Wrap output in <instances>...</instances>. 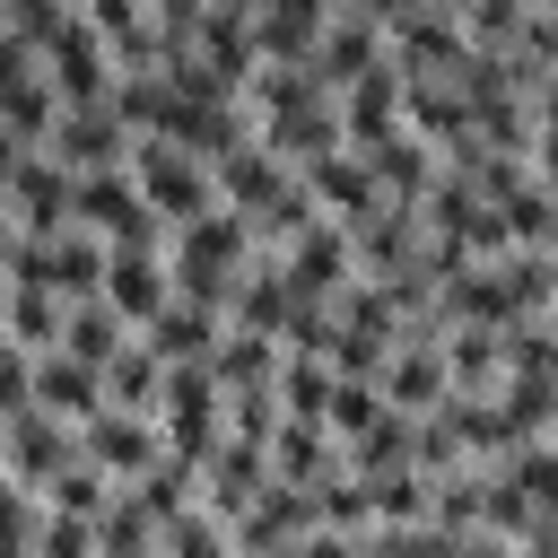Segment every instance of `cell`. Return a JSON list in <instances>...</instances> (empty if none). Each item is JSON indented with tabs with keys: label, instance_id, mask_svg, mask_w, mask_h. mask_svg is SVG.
Returning <instances> with one entry per match:
<instances>
[{
	"label": "cell",
	"instance_id": "1",
	"mask_svg": "<svg viewBox=\"0 0 558 558\" xmlns=\"http://www.w3.org/2000/svg\"><path fill=\"white\" fill-rule=\"evenodd\" d=\"M244 262H253V227H244L235 209H201L192 227H174V235H166V279H174V296H183V305L227 314V296H235Z\"/></svg>",
	"mask_w": 558,
	"mask_h": 558
},
{
	"label": "cell",
	"instance_id": "2",
	"mask_svg": "<svg viewBox=\"0 0 558 558\" xmlns=\"http://www.w3.org/2000/svg\"><path fill=\"white\" fill-rule=\"evenodd\" d=\"M131 183H140V201L166 218V227H192L201 209H218V183H209V166L192 157V148H174V140H131Z\"/></svg>",
	"mask_w": 558,
	"mask_h": 558
},
{
	"label": "cell",
	"instance_id": "3",
	"mask_svg": "<svg viewBox=\"0 0 558 558\" xmlns=\"http://www.w3.org/2000/svg\"><path fill=\"white\" fill-rule=\"evenodd\" d=\"M157 436H166V453H183V462H201V453L227 436V392H218L209 357H201V366H166V392H157Z\"/></svg>",
	"mask_w": 558,
	"mask_h": 558
},
{
	"label": "cell",
	"instance_id": "4",
	"mask_svg": "<svg viewBox=\"0 0 558 558\" xmlns=\"http://www.w3.org/2000/svg\"><path fill=\"white\" fill-rule=\"evenodd\" d=\"M70 227H87V235H105V244H157L166 253V218L140 201V183H131V166H113V174H78V201H70Z\"/></svg>",
	"mask_w": 558,
	"mask_h": 558
},
{
	"label": "cell",
	"instance_id": "5",
	"mask_svg": "<svg viewBox=\"0 0 558 558\" xmlns=\"http://www.w3.org/2000/svg\"><path fill=\"white\" fill-rule=\"evenodd\" d=\"M78 453H87L113 488H131V480H148V471L166 462V436H157V418H140V410H96V418H78Z\"/></svg>",
	"mask_w": 558,
	"mask_h": 558
},
{
	"label": "cell",
	"instance_id": "6",
	"mask_svg": "<svg viewBox=\"0 0 558 558\" xmlns=\"http://www.w3.org/2000/svg\"><path fill=\"white\" fill-rule=\"evenodd\" d=\"M44 78H52L61 113H78V105H105V96H113V44H105L87 17H70V26L44 44Z\"/></svg>",
	"mask_w": 558,
	"mask_h": 558
},
{
	"label": "cell",
	"instance_id": "7",
	"mask_svg": "<svg viewBox=\"0 0 558 558\" xmlns=\"http://www.w3.org/2000/svg\"><path fill=\"white\" fill-rule=\"evenodd\" d=\"M375 392L392 401V410H410V418H427L445 392H453V375H445V340L427 331V323H401V340H392V357H384V375H375Z\"/></svg>",
	"mask_w": 558,
	"mask_h": 558
},
{
	"label": "cell",
	"instance_id": "8",
	"mask_svg": "<svg viewBox=\"0 0 558 558\" xmlns=\"http://www.w3.org/2000/svg\"><path fill=\"white\" fill-rule=\"evenodd\" d=\"M131 122L113 113V105H78V113H61L52 122V140H44V157L52 166H70V174H113V166H131Z\"/></svg>",
	"mask_w": 558,
	"mask_h": 558
},
{
	"label": "cell",
	"instance_id": "9",
	"mask_svg": "<svg viewBox=\"0 0 558 558\" xmlns=\"http://www.w3.org/2000/svg\"><path fill=\"white\" fill-rule=\"evenodd\" d=\"M131 331H148L166 305H174V279H166V253L157 244H105V288H96Z\"/></svg>",
	"mask_w": 558,
	"mask_h": 558
},
{
	"label": "cell",
	"instance_id": "10",
	"mask_svg": "<svg viewBox=\"0 0 558 558\" xmlns=\"http://www.w3.org/2000/svg\"><path fill=\"white\" fill-rule=\"evenodd\" d=\"M349 262H357V279H401V270H418V262H427V218H418V201H384V209L349 235Z\"/></svg>",
	"mask_w": 558,
	"mask_h": 558
},
{
	"label": "cell",
	"instance_id": "11",
	"mask_svg": "<svg viewBox=\"0 0 558 558\" xmlns=\"http://www.w3.org/2000/svg\"><path fill=\"white\" fill-rule=\"evenodd\" d=\"M262 488H270V445H253V436H218V445L201 453V506H209L218 523H235Z\"/></svg>",
	"mask_w": 558,
	"mask_h": 558
},
{
	"label": "cell",
	"instance_id": "12",
	"mask_svg": "<svg viewBox=\"0 0 558 558\" xmlns=\"http://www.w3.org/2000/svg\"><path fill=\"white\" fill-rule=\"evenodd\" d=\"M314 532V488H288V480H270L235 523H227V541H235V558H279L288 541H305Z\"/></svg>",
	"mask_w": 558,
	"mask_h": 558
},
{
	"label": "cell",
	"instance_id": "13",
	"mask_svg": "<svg viewBox=\"0 0 558 558\" xmlns=\"http://www.w3.org/2000/svg\"><path fill=\"white\" fill-rule=\"evenodd\" d=\"M296 183H305V192H314V209H323L331 227H349V235L384 209V192H375V174H366V157H357V148H331V157L296 166Z\"/></svg>",
	"mask_w": 558,
	"mask_h": 558
},
{
	"label": "cell",
	"instance_id": "14",
	"mask_svg": "<svg viewBox=\"0 0 558 558\" xmlns=\"http://www.w3.org/2000/svg\"><path fill=\"white\" fill-rule=\"evenodd\" d=\"M279 270H288V288H296L305 305H331V296L357 279V262H349V227L314 218L296 244H279Z\"/></svg>",
	"mask_w": 558,
	"mask_h": 558
},
{
	"label": "cell",
	"instance_id": "15",
	"mask_svg": "<svg viewBox=\"0 0 558 558\" xmlns=\"http://www.w3.org/2000/svg\"><path fill=\"white\" fill-rule=\"evenodd\" d=\"M209 183H218V209H235V218H262V209H270V201L296 183V166H288V157H270V148H262V131H253L244 148H227V157L209 166Z\"/></svg>",
	"mask_w": 558,
	"mask_h": 558
},
{
	"label": "cell",
	"instance_id": "16",
	"mask_svg": "<svg viewBox=\"0 0 558 558\" xmlns=\"http://www.w3.org/2000/svg\"><path fill=\"white\" fill-rule=\"evenodd\" d=\"M70 462H78V427L26 401V410L9 418V480H17V488H44V480H61Z\"/></svg>",
	"mask_w": 558,
	"mask_h": 558
},
{
	"label": "cell",
	"instance_id": "17",
	"mask_svg": "<svg viewBox=\"0 0 558 558\" xmlns=\"http://www.w3.org/2000/svg\"><path fill=\"white\" fill-rule=\"evenodd\" d=\"M375 61H384V26H375L366 9H349V0H340V9L323 17V35H314V78L340 96V87H349V78H366Z\"/></svg>",
	"mask_w": 558,
	"mask_h": 558
},
{
	"label": "cell",
	"instance_id": "18",
	"mask_svg": "<svg viewBox=\"0 0 558 558\" xmlns=\"http://www.w3.org/2000/svg\"><path fill=\"white\" fill-rule=\"evenodd\" d=\"M0 201H9L17 235H61V227H70V201H78V174H70V166H52V157L35 148V157L17 166V183H9Z\"/></svg>",
	"mask_w": 558,
	"mask_h": 558
},
{
	"label": "cell",
	"instance_id": "19",
	"mask_svg": "<svg viewBox=\"0 0 558 558\" xmlns=\"http://www.w3.org/2000/svg\"><path fill=\"white\" fill-rule=\"evenodd\" d=\"M392 131H401V70H392V52H384L366 78H349V87H340V140L366 157V148H375V140H392Z\"/></svg>",
	"mask_w": 558,
	"mask_h": 558
},
{
	"label": "cell",
	"instance_id": "20",
	"mask_svg": "<svg viewBox=\"0 0 558 558\" xmlns=\"http://www.w3.org/2000/svg\"><path fill=\"white\" fill-rule=\"evenodd\" d=\"M366 174H375V192H384V201H427V192H436V174H445V148H427L418 131H392V140H375V148H366Z\"/></svg>",
	"mask_w": 558,
	"mask_h": 558
},
{
	"label": "cell",
	"instance_id": "21",
	"mask_svg": "<svg viewBox=\"0 0 558 558\" xmlns=\"http://www.w3.org/2000/svg\"><path fill=\"white\" fill-rule=\"evenodd\" d=\"M35 410H52V418H96L105 410V375L96 366H78L70 349H35Z\"/></svg>",
	"mask_w": 558,
	"mask_h": 558
},
{
	"label": "cell",
	"instance_id": "22",
	"mask_svg": "<svg viewBox=\"0 0 558 558\" xmlns=\"http://www.w3.org/2000/svg\"><path fill=\"white\" fill-rule=\"evenodd\" d=\"M279 340L270 331H244V323H227L218 331V349H209V375H218V392H270L279 384Z\"/></svg>",
	"mask_w": 558,
	"mask_h": 558
},
{
	"label": "cell",
	"instance_id": "23",
	"mask_svg": "<svg viewBox=\"0 0 558 558\" xmlns=\"http://www.w3.org/2000/svg\"><path fill=\"white\" fill-rule=\"evenodd\" d=\"M131 340H140V331H131V323H122L105 296H78V305H61V349H70L78 366H96V375H105V366H113Z\"/></svg>",
	"mask_w": 558,
	"mask_h": 558
},
{
	"label": "cell",
	"instance_id": "24",
	"mask_svg": "<svg viewBox=\"0 0 558 558\" xmlns=\"http://www.w3.org/2000/svg\"><path fill=\"white\" fill-rule=\"evenodd\" d=\"M323 471H340V445H331V427H323V418H279V427H270V480H288V488H314Z\"/></svg>",
	"mask_w": 558,
	"mask_h": 558
},
{
	"label": "cell",
	"instance_id": "25",
	"mask_svg": "<svg viewBox=\"0 0 558 558\" xmlns=\"http://www.w3.org/2000/svg\"><path fill=\"white\" fill-rule=\"evenodd\" d=\"M0 331L35 357V349H61V296L44 279H0Z\"/></svg>",
	"mask_w": 558,
	"mask_h": 558
},
{
	"label": "cell",
	"instance_id": "26",
	"mask_svg": "<svg viewBox=\"0 0 558 558\" xmlns=\"http://www.w3.org/2000/svg\"><path fill=\"white\" fill-rule=\"evenodd\" d=\"M445 375H453V392H497L506 384V331L497 323H453L445 331Z\"/></svg>",
	"mask_w": 558,
	"mask_h": 558
},
{
	"label": "cell",
	"instance_id": "27",
	"mask_svg": "<svg viewBox=\"0 0 558 558\" xmlns=\"http://www.w3.org/2000/svg\"><path fill=\"white\" fill-rule=\"evenodd\" d=\"M218 331H227V314H209V305H183V296H174V305H166L140 340H148L166 366H201V357L218 349Z\"/></svg>",
	"mask_w": 558,
	"mask_h": 558
},
{
	"label": "cell",
	"instance_id": "28",
	"mask_svg": "<svg viewBox=\"0 0 558 558\" xmlns=\"http://www.w3.org/2000/svg\"><path fill=\"white\" fill-rule=\"evenodd\" d=\"M157 392H166V357H157L148 340H131V349L105 366V410H140V418H157Z\"/></svg>",
	"mask_w": 558,
	"mask_h": 558
},
{
	"label": "cell",
	"instance_id": "29",
	"mask_svg": "<svg viewBox=\"0 0 558 558\" xmlns=\"http://www.w3.org/2000/svg\"><path fill=\"white\" fill-rule=\"evenodd\" d=\"M331 384H340V375H331L323 357L288 349V357H279V384H270V392H279V418H323V410H331Z\"/></svg>",
	"mask_w": 558,
	"mask_h": 558
},
{
	"label": "cell",
	"instance_id": "30",
	"mask_svg": "<svg viewBox=\"0 0 558 558\" xmlns=\"http://www.w3.org/2000/svg\"><path fill=\"white\" fill-rule=\"evenodd\" d=\"M35 497H44V514H78V523H96V514L113 506V480H105V471H96V462L78 453V462H70L61 480H44Z\"/></svg>",
	"mask_w": 558,
	"mask_h": 558
},
{
	"label": "cell",
	"instance_id": "31",
	"mask_svg": "<svg viewBox=\"0 0 558 558\" xmlns=\"http://www.w3.org/2000/svg\"><path fill=\"white\" fill-rule=\"evenodd\" d=\"M523 17H532V0H462V44L471 52H506L514 35H523Z\"/></svg>",
	"mask_w": 558,
	"mask_h": 558
},
{
	"label": "cell",
	"instance_id": "32",
	"mask_svg": "<svg viewBox=\"0 0 558 558\" xmlns=\"http://www.w3.org/2000/svg\"><path fill=\"white\" fill-rule=\"evenodd\" d=\"M506 480L523 488V506H532L541 523H558V445H549V436L523 445V453H506Z\"/></svg>",
	"mask_w": 558,
	"mask_h": 558
},
{
	"label": "cell",
	"instance_id": "33",
	"mask_svg": "<svg viewBox=\"0 0 558 558\" xmlns=\"http://www.w3.org/2000/svg\"><path fill=\"white\" fill-rule=\"evenodd\" d=\"M157 558H235V541H227V523L209 506H192V514H174L157 532Z\"/></svg>",
	"mask_w": 558,
	"mask_h": 558
},
{
	"label": "cell",
	"instance_id": "34",
	"mask_svg": "<svg viewBox=\"0 0 558 558\" xmlns=\"http://www.w3.org/2000/svg\"><path fill=\"white\" fill-rule=\"evenodd\" d=\"M384 410H392V401H384L375 384H331V410H323V427H331V445H349V436H366Z\"/></svg>",
	"mask_w": 558,
	"mask_h": 558
},
{
	"label": "cell",
	"instance_id": "35",
	"mask_svg": "<svg viewBox=\"0 0 558 558\" xmlns=\"http://www.w3.org/2000/svg\"><path fill=\"white\" fill-rule=\"evenodd\" d=\"M70 17H78V0H9V17H0V26H9L17 44H35V52H44Z\"/></svg>",
	"mask_w": 558,
	"mask_h": 558
},
{
	"label": "cell",
	"instance_id": "36",
	"mask_svg": "<svg viewBox=\"0 0 558 558\" xmlns=\"http://www.w3.org/2000/svg\"><path fill=\"white\" fill-rule=\"evenodd\" d=\"M35 558H96V523H78V514H44Z\"/></svg>",
	"mask_w": 558,
	"mask_h": 558
},
{
	"label": "cell",
	"instance_id": "37",
	"mask_svg": "<svg viewBox=\"0 0 558 558\" xmlns=\"http://www.w3.org/2000/svg\"><path fill=\"white\" fill-rule=\"evenodd\" d=\"M357 541H366V532H323V523H314V532H305V541H288L279 558H357Z\"/></svg>",
	"mask_w": 558,
	"mask_h": 558
},
{
	"label": "cell",
	"instance_id": "38",
	"mask_svg": "<svg viewBox=\"0 0 558 558\" xmlns=\"http://www.w3.org/2000/svg\"><path fill=\"white\" fill-rule=\"evenodd\" d=\"M523 166H532V183H549V192H558V122H532V148H523Z\"/></svg>",
	"mask_w": 558,
	"mask_h": 558
},
{
	"label": "cell",
	"instance_id": "39",
	"mask_svg": "<svg viewBox=\"0 0 558 558\" xmlns=\"http://www.w3.org/2000/svg\"><path fill=\"white\" fill-rule=\"evenodd\" d=\"M26 157H35V140H26V131H9V122H0V192H9V183H17V166H26Z\"/></svg>",
	"mask_w": 558,
	"mask_h": 558
},
{
	"label": "cell",
	"instance_id": "40",
	"mask_svg": "<svg viewBox=\"0 0 558 558\" xmlns=\"http://www.w3.org/2000/svg\"><path fill=\"white\" fill-rule=\"evenodd\" d=\"M462 558H523V549H514V541H497V532H471V541H462Z\"/></svg>",
	"mask_w": 558,
	"mask_h": 558
},
{
	"label": "cell",
	"instance_id": "41",
	"mask_svg": "<svg viewBox=\"0 0 558 558\" xmlns=\"http://www.w3.org/2000/svg\"><path fill=\"white\" fill-rule=\"evenodd\" d=\"M26 235H17V218H9V201H0V270H9V253H17Z\"/></svg>",
	"mask_w": 558,
	"mask_h": 558
},
{
	"label": "cell",
	"instance_id": "42",
	"mask_svg": "<svg viewBox=\"0 0 558 558\" xmlns=\"http://www.w3.org/2000/svg\"><path fill=\"white\" fill-rule=\"evenodd\" d=\"M418 9H445V17H462V0H418Z\"/></svg>",
	"mask_w": 558,
	"mask_h": 558
},
{
	"label": "cell",
	"instance_id": "43",
	"mask_svg": "<svg viewBox=\"0 0 558 558\" xmlns=\"http://www.w3.org/2000/svg\"><path fill=\"white\" fill-rule=\"evenodd\" d=\"M0 471H9V418H0Z\"/></svg>",
	"mask_w": 558,
	"mask_h": 558
}]
</instances>
